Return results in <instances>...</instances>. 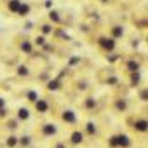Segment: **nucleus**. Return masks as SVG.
I'll list each match as a JSON object with an SVG mask.
<instances>
[{
	"label": "nucleus",
	"instance_id": "obj_1",
	"mask_svg": "<svg viewBox=\"0 0 148 148\" xmlns=\"http://www.w3.org/2000/svg\"><path fill=\"white\" fill-rule=\"evenodd\" d=\"M82 139V134H73V141H75V143H79Z\"/></svg>",
	"mask_w": 148,
	"mask_h": 148
}]
</instances>
